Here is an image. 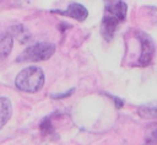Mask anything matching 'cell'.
Wrapping results in <instances>:
<instances>
[{"label":"cell","mask_w":157,"mask_h":145,"mask_svg":"<svg viewBox=\"0 0 157 145\" xmlns=\"http://www.w3.org/2000/svg\"><path fill=\"white\" fill-rule=\"evenodd\" d=\"M12 36L10 33H1L0 34V64L5 61L12 49Z\"/></svg>","instance_id":"7"},{"label":"cell","mask_w":157,"mask_h":145,"mask_svg":"<svg viewBox=\"0 0 157 145\" xmlns=\"http://www.w3.org/2000/svg\"><path fill=\"white\" fill-rule=\"evenodd\" d=\"M74 91H75V88H71V90H69V91H66V92H64V93H55V95H50V97H52V98H55V100L65 98V97L71 96V95L74 93Z\"/></svg>","instance_id":"11"},{"label":"cell","mask_w":157,"mask_h":145,"mask_svg":"<svg viewBox=\"0 0 157 145\" xmlns=\"http://www.w3.org/2000/svg\"><path fill=\"white\" fill-rule=\"evenodd\" d=\"M55 52V45L49 42H39L26 48L18 57L17 61H43L49 59Z\"/></svg>","instance_id":"2"},{"label":"cell","mask_w":157,"mask_h":145,"mask_svg":"<svg viewBox=\"0 0 157 145\" xmlns=\"http://www.w3.org/2000/svg\"><path fill=\"white\" fill-rule=\"evenodd\" d=\"M108 96L114 101V103H115V107H117V108H121V107H123V104H124L123 100H120V98H118V97H115V96H112V95H108Z\"/></svg>","instance_id":"12"},{"label":"cell","mask_w":157,"mask_h":145,"mask_svg":"<svg viewBox=\"0 0 157 145\" xmlns=\"http://www.w3.org/2000/svg\"><path fill=\"white\" fill-rule=\"evenodd\" d=\"M39 129H40V131H42L43 135H48V134H50V133L54 131V128H53V123H52L50 117H45V118L40 122Z\"/></svg>","instance_id":"10"},{"label":"cell","mask_w":157,"mask_h":145,"mask_svg":"<svg viewBox=\"0 0 157 145\" xmlns=\"http://www.w3.org/2000/svg\"><path fill=\"white\" fill-rule=\"evenodd\" d=\"M119 23H120V21L117 20L115 17H113L110 15H107V14L103 15L102 23H101V34L107 42L112 41Z\"/></svg>","instance_id":"6"},{"label":"cell","mask_w":157,"mask_h":145,"mask_svg":"<svg viewBox=\"0 0 157 145\" xmlns=\"http://www.w3.org/2000/svg\"><path fill=\"white\" fill-rule=\"evenodd\" d=\"M15 85L25 92H37L44 85V72L38 66H28L23 69L15 79Z\"/></svg>","instance_id":"1"},{"label":"cell","mask_w":157,"mask_h":145,"mask_svg":"<svg viewBox=\"0 0 157 145\" xmlns=\"http://www.w3.org/2000/svg\"><path fill=\"white\" fill-rule=\"evenodd\" d=\"M12 113V106L9 98L0 97V129L7 123Z\"/></svg>","instance_id":"8"},{"label":"cell","mask_w":157,"mask_h":145,"mask_svg":"<svg viewBox=\"0 0 157 145\" xmlns=\"http://www.w3.org/2000/svg\"><path fill=\"white\" fill-rule=\"evenodd\" d=\"M128 6L123 0H104V14L123 22L126 18Z\"/></svg>","instance_id":"4"},{"label":"cell","mask_w":157,"mask_h":145,"mask_svg":"<svg viewBox=\"0 0 157 145\" xmlns=\"http://www.w3.org/2000/svg\"><path fill=\"white\" fill-rule=\"evenodd\" d=\"M147 143H157V128H156V130L152 133L151 139H150V141H147Z\"/></svg>","instance_id":"13"},{"label":"cell","mask_w":157,"mask_h":145,"mask_svg":"<svg viewBox=\"0 0 157 145\" xmlns=\"http://www.w3.org/2000/svg\"><path fill=\"white\" fill-rule=\"evenodd\" d=\"M52 12H55V14H59V15H64V16H69L71 18H75L76 21H85L88 16V11L87 9L78 4V2H71L69 4V6L65 9V10H55V11H52Z\"/></svg>","instance_id":"5"},{"label":"cell","mask_w":157,"mask_h":145,"mask_svg":"<svg viewBox=\"0 0 157 145\" xmlns=\"http://www.w3.org/2000/svg\"><path fill=\"white\" fill-rule=\"evenodd\" d=\"M139 114H140L142 118H146V119L157 118V107H147V106L140 107Z\"/></svg>","instance_id":"9"},{"label":"cell","mask_w":157,"mask_h":145,"mask_svg":"<svg viewBox=\"0 0 157 145\" xmlns=\"http://www.w3.org/2000/svg\"><path fill=\"white\" fill-rule=\"evenodd\" d=\"M132 36L136 38V41L140 43L141 50H140V55L139 59L136 61V65L139 66H147L153 57H155V52H156V45L153 39L144 31H139V29H134L132 31Z\"/></svg>","instance_id":"3"}]
</instances>
